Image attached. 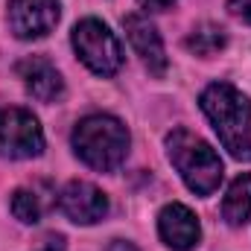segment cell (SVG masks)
<instances>
[{"label": "cell", "mask_w": 251, "mask_h": 251, "mask_svg": "<svg viewBox=\"0 0 251 251\" xmlns=\"http://www.w3.org/2000/svg\"><path fill=\"white\" fill-rule=\"evenodd\" d=\"M201 111L216 128L222 146L237 161H251V102L228 82H213L201 94Z\"/></svg>", "instance_id": "cell-1"}, {"label": "cell", "mask_w": 251, "mask_h": 251, "mask_svg": "<svg viewBox=\"0 0 251 251\" xmlns=\"http://www.w3.org/2000/svg\"><path fill=\"white\" fill-rule=\"evenodd\" d=\"M126 35L134 47V53L143 59L152 76H164L167 73V53H164V41L158 35V29L143 18V15H126L123 18Z\"/></svg>", "instance_id": "cell-9"}, {"label": "cell", "mask_w": 251, "mask_h": 251, "mask_svg": "<svg viewBox=\"0 0 251 251\" xmlns=\"http://www.w3.org/2000/svg\"><path fill=\"white\" fill-rule=\"evenodd\" d=\"M222 216L228 225H246L251 216V173H243L234 178V184L225 193L222 201Z\"/></svg>", "instance_id": "cell-11"}, {"label": "cell", "mask_w": 251, "mask_h": 251, "mask_svg": "<svg viewBox=\"0 0 251 251\" xmlns=\"http://www.w3.org/2000/svg\"><path fill=\"white\" fill-rule=\"evenodd\" d=\"M231 12L243 18L246 24H251V0H231Z\"/></svg>", "instance_id": "cell-14"}, {"label": "cell", "mask_w": 251, "mask_h": 251, "mask_svg": "<svg viewBox=\"0 0 251 251\" xmlns=\"http://www.w3.org/2000/svg\"><path fill=\"white\" fill-rule=\"evenodd\" d=\"M18 76L24 79V88H26L35 100H41V102L59 100L62 91H64L62 73L47 62V59H41V56L24 59V62L18 64Z\"/></svg>", "instance_id": "cell-10"}, {"label": "cell", "mask_w": 251, "mask_h": 251, "mask_svg": "<svg viewBox=\"0 0 251 251\" xmlns=\"http://www.w3.org/2000/svg\"><path fill=\"white\" fill-rule=\"evenodd\" d=\"M41 196L35 193V190L29 187H21L15 190V196H12V213L21 219V222H26V225H32V222H38L41 219Z\"/></svg>", "instance_id": "cell-13"}, {"label": "cell", "mask_w": 251, "mask_h": 251, "mask_svg": "<svg viewBox=\"0 0 251 251\" xmlns=\"http://www.w3.org/2000/svg\"><path fill=\"white\" fill-rule=\"evenodd\" d=\"M70 143L91 170L111 173L128 155V128L111 114H91L76 123Z\"/></svg>", "instance_id": "cell-2"}, {"label": "cell", "mask_w": 251, "mask_h": 251, "mask_svg": "<svg viewBox=\"0 0 251 251\" xmlns=\"http://www.w3.org/2000/svg\"><path fill=\"white\" fill-rule=\"evenodd\" d=\"M73 50L97 76H114L123 64V47L117 35L97 18H85L73 26Z\"/></svg>", "instance_id": "cell-4"}, {"label": "cell", "mask_w": 251, "mask_h": 251, "mask_svg": "<svg viewBox=\"0 0 251 251\" xmlns=\"http://www.w3.org/2000/svg\"><path fill=\"white\" fill-rule=\"evenodd\" d=\"M143 9H149V12H161V9H170L176 0H137Z\"/></svg>", "instance_id": "cell-15"}, {"label": "cell", "mask_w": 251, "mask_h": 251, "mask_svg": "<svg viewBox=\"0 0 251 251\" xmlns=\"http://www.w3.org/2000/svg\"><path fill=\"white\" fill-rule=\"evenodd\" d=\"M167 155L181 173L184 184L199 196H210L222 181V161L216 149L187 128H173L167 134Z\"/></svg>", "instance_id": "cell-3"}, {"label": "cell", "mask_w": 251, "mask_h": 251, "mask_svg": "<svg viewBox=\"0 0 251 251\" xmlns=\"http://www.w3.org/2000/svg\"><path fill=\"white\" fill-rule=\"evenodd\" d=\"M59 15H62L59 0H9V26L24 41L44 38L47 32H53Z\"/></svg>", "instance_id": "cell-6"}, {"label": "cell", "mask_w": 251, "mask_h": 251, "mask_svg": "<svg viewBox=\"0 0 251 251\" xmlns=\"http://www.w3.org/2000/svg\"><path fill=\"white\" fill-rule=\"evenodd\" d=\"M62 213L76 225H94L108 213V196L91 181H70L59 196Z\"/></svg>", "instance_id": "cell-7"}, {"label": "cell", "mask_w": 251, "mask_h": 251, "mask_svg": "<svg viewBox=\"0 0 251 251\" xmlns=\"http://www.w3.org/2000/svg\"><path fill=\"white\" fill-rule=\"evenodd\" d=\"M108 251H137L131 243H126V240H114L111 246H108Z\"/></svg>", "instance_id": "cell-16"}, {"label": "cell", "mask_w": 251, "mask_h": 251, "mask_svg": "<svg viewBox=\"0 0 251 251\" xmlns=\"http://www.w3.org/2000/svg\"><path fill=\"white\" fill-rule=\"evenodd\" d=\"M184 44H187L190 53H196V56H213V53H219L225 47V32L219 26H213V24H204V26L190 32Z\"/></svg>", "instance_id": "cell-12"}, {"label": "cell", "mask_w": 251, "mask_h": 251, "mask_svg": "<svg viewBox=\"0 0 251 251\" xmlns=\"http://www.w3.org/2000/svg\"><path fill=\"white\" fill-rule=\"evenodd\" d=\"M158 231H161V240L176 251H190L199 246V237H201V225L196 219V213L173 201L161 210L158 216Z\"/></svg>", "instance_id": "cell-8"}, {"label": "cell", "mask_w": 251, "mask_h": 251, "mask_svg": "<svg viewBox=\"0 0 251 251\" xmlns=\"http://www.w3.org/2000/svg\"><path fill=\"white\" fill-rule=\"evenodd\" d=\"M44 152V131L26 108L0 111V155L3 158H38Z\"/></svg>", "instance_id": "cell-5"}]
</instances>
